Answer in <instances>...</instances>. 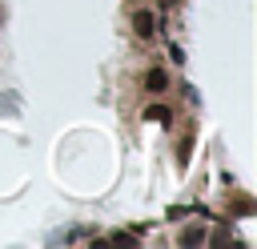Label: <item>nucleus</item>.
<instances>
[{
  "mask_svg": "<svg viewBox=\"0 0 257 249\" xmlns=\"http://www.w3.org/2000/svg\"><path fill=\"white\" fill-rule=\"evenodd\" d=\"M133 28H137V36H153V16L149 12H137L133 16Z\"/></svg>",
  "mask_w": 257,
  "mask_h": 249,
  "instance_id": "1",
  "label": "nucleus"
},
{
  "mask_svg": "<svg viewBox=\"0 0 257 249\" xmlns=\"http://www.w3.org/2000/svg\"><path fill=\"white\" fill-rule=\"evenodd\" d=\"M165 84H169V76H165L161 68H157V72H149V88H153V92H165Z\"/></svg>",
  "mask_w": 257,
  "mask_h": 249,
  "instance_id": "2",
  "label": "nucleus"
},
{
  "mask_svg": "<svg viewBox=\"0 0 257 249\" xmlns=\"http://www.w3.org/2000/svg\"><path fill=\"white\" fill-rule=\"evenodd\" d=\"M181 241H185V245H201V241H205V233L193 225V229H185V233H181Z\"/></svg>",
  "mask_w": 257,
  "mask_h": 249,
  "instance_id": "3",
  "label": "nucleus"
},
{
  "mask_svg": "<svg viewBox=\"0 0 257 249\" xmlns=\"http://www.w3.org/2000/svg\"><path fill=\"white\" fill-rule=\"evenodd\" d=\"M145 116H149V120H161V125H165V120H169V108H165V104H153V108H149Z\"/></svg>",
  "mask_w": 257,
  "mask_h": 249,
  "instance_id": "4",
  "label": "nucleus"
},
{
  "mask_svg": "<svg viewBox=\"0 0 257 249\" xmlns=\"http://www.w3.org/2000/svg\"><path fill=\"white\" fill-rule=\"evenodd\" d=\"M165 4H169V8H173V4H181V0H165Z\"/></svg>",
  "mask_w": 257,
  "mask_h": 249,
  "instance_id": "5",
  "label": "nucleus"
}]
</instances>
